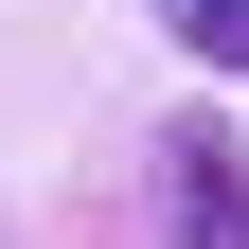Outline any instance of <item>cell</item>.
<instances>
[{
  "mask_svg": "<svg viewBox=\"0 0 249 249\" xmlns=\"http://www.w3.org/2000/svg\"><path fill=\"white\" fill-rule=\"evenodd\" d=\"M160 213H178V249H249V160H231V124H213V107L160 124Z\"/></svg>",
  "mask_w": 249,
  "mask_h": 249,
  "instance_id": "cell-1",
  "label": "cell"
},
{
  "mask_svg": "<svg viewBox=\"0 0 249 249\" xmlns=\"http://www.w3.org/2000/svg\"><path fill=\"white\" fill-rule=\"evenodd\" d=\"M178 36H196L213 71H249V0H178Z\"/></svg>",
  "mask_w": 249,
  "mask_h": 249,
  "instance_id": "cell-2",
  "label": "cell"
}]
</instances>
